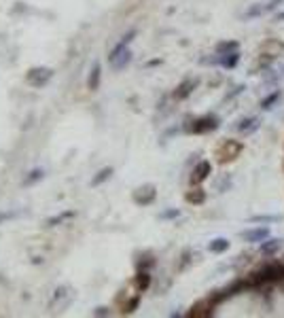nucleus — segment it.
Wrapping results in <instances>:
<instances>
[{"mask_svg":"<svg viewBox=\"0 0 284 318\" xmlns=\"http://www.w3.org/2000/svg\"><path fill=\"white\" fill-rule=\"evenodd\" d=\"M278 280H284V263H265L257 272L250 274L252 289H261L263 284L278 282Z\"/></svg>","mask_w":284,"mask_h":318,"instance_id":"1","label":"nucleus"},{"mask_svg":"<svg viewBox=\"0 0 284 318\" xmlns=\"http://www.w3.org/2000/svg\"><path fill=\"white\" fill-rule=\"evenodd\" d=\"M218 125H220V119L214 117V115H204L200 119H195V121L187 127V132L189 134H210V132H214L218 130Z\"/></svg>","mask_w":284,"mask_h":318,"instance_id":"2","label":"nucleus"},{"mask_svg":"<svg viewBox=\"0 0 284 318\" xmlns=\"http://www.w3.org/2000/svg\"><path fill=\"white\" fill-rule=\"evenodd\" d=\"M51 77H53V70L51 68H45V66H41V68H30L28 70V75H26V81L34 87V89H41V87H45L47 83L51 81Z\"/></svg>","mask_w":284,"mask_h":318,"instance_id":"3","label":"nucleus"},{"mask_svg":"<svg viewBox=\"0 0 284 318\" xmlns=\"http://www.w3.org/2000/svg\"><path fill=\"white\" fill-rule=\"evenodd\" d=\"M270 227L267 225H261V227H252V229H244V232L240 234L244 242L248 244H261L263 240H267L270 238Z\"/></svg>","mask_w":284,"mask_h":318,"instance_id":"4","label":"nucleus"},{"mask_svg":"<svg viewBox=\"0 0 284 318\" xmlns=\"http://www.w3.org/2000/svg\"><path fill=\"white\" fill-rule=\"evenodd\" d=\"M136 36H138V30H136V28H132L130 32H125V34L121 36V41L117 43V45L113 47V49H110V53H108V62H115L117 58H119V55H121L125 49H128L130 43H132Z\"/></svg>","mask_w":284,"mask_h":318,"instance_id":"5","label":"nucleus"},{"mask_svg":"<svg viewBox=\"0 0 284 318\" xmlns=\"http://www.w3.org/2000/svg\"><path fill=\"white\" fill-rule=\"evenodd\" d=\"M155 197H157V189H155V185H144V187H140V189L134 191V202H136L138 206H148V204H153Z\"/></svg>","mask_w":284,"mask_h":318,"instance_id":"6","label":"nucleus"},{"mask_svg":"<svg viewBox=\"0 0 284 318\" xmlns=\"http://www.w3.org/2000/svg\"><path fill=\"white\" fill-rule=\"evenodd\" d=\"M259 127H261V117H244L233 125V130L244 134V136H250V134H255Z\"/></svg>","mask_w":284,"mask_h":318,"instance_id":"7","label":"nucleus"},{"mask_svg":"<svg viewBox=\"0 0 284 318\" xmlns=\"http://www.w3.org/2000/svg\"><path fill=\"white\" fill-rule=\"evenodd\" d=\"M197 87H200V79H185L174 89V100H187Z\"/></svg>","mask_w":284,"mask_h":318,"instance_id":"8","label":"nucleus"},{"mask_svg":"<svg viewBox=\"0 0 284 318\" xmlns=\"http://www.w3.org/2000/svg\"><path fill=\"white\" fill-rule=\"evenodd\" d=\"M242 153V142H235V140H227L223 149L218 151V157H220V161H229V159H235Z\"/></svg>","mask_w":284,"mask_h":318,"instance_id":"9","label":"nucleus"},{"mask_svg":"<svg viewBox=\"0 0 284 318\" xmlns=\"http://www.w3.org/2000/svg\"><path fill=\"white\" fill-rule=\"evenodd\" d=\"M212 172V163L206 161V159H202L200 163L193 168V174H191V185H200V182H204Z\"/></svg>","mask_w":284,"mask_h":318,"instance_id":"10","label":"nucleus"},{"mask_svg":"<svg viewBox=\"0 0 284 318\" xmlns=\"http://www.w3.org/2000/svg\"><path fill=\"white\" fill-rule=\"evenodd\" d=\"M282 246H284V238H267V240L259 244V252L270 257V254H276L278 250H282Z\"/></svg>","mask_w":284,"mask_h":318,"instance_id":"11","label":"nucleus"},{"mask_svg":"<svg viewBox=\"0 0 284 318\" xmlns=\"http://www.w3.org/2000/svg\"><path fill=\"white\" fill-rule=\"evenodd\" d=\"M100 83H102V64L93 62V66L89 70V77H87V89L89 91H98Z\"/></svg>","mask_w":284,"mask_h":318,"instance_id":"12","label":"nucleus"},{"mask_svg":"<svg viewBox=\"0 0 284 318\" xmlns=\"http://www.w3.org/2000/svg\"><path fill=\"white\" fill-rule=\"evenodd\" d=\"M218 55V53H216ZM240 51H231V53H225V55H218V66L225 68V70H233L235 66L240 64Z\"/></svg>","mask_w":284,"mask_h":318,"instance_id":"13","label":"nucleus"},{"mask_svg":"<svg viewBox=\"0 0 284 318\" xmlns=\"http://www.w3.org/2000/svg\"><path fill=\"white\" fill-rule=\"evenodd\" d=\"M151 282H153V278H151V274H148L146 269H140V272L136 274V278H134V284H136L138 293H146L148 286H151Z\"/></svg>","mask_w":284,"mask_h":318,"instance_id":"14","label":"nucleus"},{"mask_svg":"<svg viewBox=\"0 0 284 318\" xmlns=\"http://www.w3.org/2000/svg\"><path fill=\"white\" fill-rule=\"evenodd\" d=\"M229 240L227 238H214V240H210L208 242V250L210 252H214V254H220V252H227L229 250Z\"/></svg>","mask_w":284,"mask_h":318,"instance_id":"15","label":"nucleus"},{"mask_svg":"<svg viewBox=\"0 0 284 318\" xmlns=\"http://www.w3.org/2000/svg\"><path fill=\"white\" fill-rule=\"evenodd\" d=\"M74 217H76L74 210H64V212L55 214V217H51V219H47V227H58V225H62V223H66V221L74 219Z\"/></svg>","mask_w":284,"mask_h":318,"instance_id":"16","label":"nucleus"},{"mask_svg":"<svg viewBox=\"0 0 284 318\" xmlns=\"http://www.w3.org/2000/svg\"><path fill=\"white\" fill-rule=\"evenodd\" d=\"M280 98H282V89H276V91H272V93H267L265 98L261 100V110H272L276 104L280 102Z\"/></svg>","mask_w":284,"mask_h":318,"instance_id":"17","label":"nucleus"},{"mask_svg":"<svg viewBox=\"0 0 284 318\" xmlns=\"http://www.w3.org/2000/svg\"><path fill=\"white\" fill-rule=\"evenodd\" d=\"M113 174H115V170L110 168V165H106V168H102V170L96 174V176H93V178L89 180V185H91V187H100V185H104L106 180H110V176H113Z\"/></svg>","mask_w":284,"mask_h":318,"instance_id":"18","label":"nucleus"},{"mask_svg":"<svg viewBox=\"0 0 284 318\" xmlns=\"http://www.w3.org/2000/svg\"><path fill=\"white\" fill-rule=\"evenodd\" d=\"M132 58H134V53L130 51V47H128V49H125V51H123V53H121L115 62H110V66H113V70H117V73H119V70H123L125 66H130Z\"/></svg>","mask_w":284,"mask_h":318,"instance_id":"19","label":"nucleus"},{"mask_svg":"<svg viewBox=\"0 0 284 318\" xmlns=\"http://www.w3.org/2000/svg\"><path fill=\"white\" fill-rule=\"evenodd\" d=\"M185 200H187L189 204H193V206H200V204L206 202V191L200 189V187H197V189H191V191H189V193L185 195Z\"/></svg>","mask_w":284,"mask_h":318,"instance_id":"20","label":"nucleus"},{"mask_svg":"<svg viewBox=\"0 0 284 318\" xmlns=\"http://www.w3.org/2000/svg\"><path fill=\"white\" fill-rule=\"evenodd\" d=\"M240 49V43L238 41H220L214 45V53L218 55H225V53H231V51H238Z\"/></svg>","mask_w":284,"mask_h":318,"instance_id":"21","label":"nucleus"},{"mask_svg":"<svg viewBox=\"0 0 284 318\" xmlns=\"http://www.w3.org/2000/svg\"><path fill=\"white\" fill-rule=\"evenodd\" d=\"M263 15H265V11H263V2H259V4H252V6H248V9L244 11L242 19H244V21H248V19H257V17H263Z\"/></svg>","mask_w":284,"mask_h":318,"instance_id":"22","label":"nucleus"},{"mask_svg":"<svg viewBox=\"0 0 284 318\" xmlns=\"http://www.w3.org/2000/svg\"><path fill=\"white\" fill-rule=\"evenodd\" d=\"M43 178H45V170L43 168H34V170L28 172V176H23V185L30 187V185H34V182L43 180Z\"/></svg>","mask_w":284,"mask_h":318,"instance_id":"23","label":"nucleus"},{"mask_svg":"<svg viewBox=\"0 0 284 318\" xmlns=\"http://www.w3.org/2000/svg\"><path fill=\"white\" fill-rule=\"evenodd\" d=\"M278 221H282V217L280 214H257V217H250L248 219V223H278Z\"/></svg>","mask_w":284,"mask_h":318,"instance_id":"24","label":"nucleus"},{"mask_svg":"<svg viewBox=\"0 0 284 318\" xmlns=\"http://www.w3.org/2000/svg\"><path fill=\"white\" fill-rule=\"evenodd\" d=\"M278 79H280V73H276L272 66L263 70V85H276L278 83Z\"/></svg>","mask_w":284,"mask_h":318,"instance_id":"25","label":"nucleus"},{"mask_svg":"<svg viewBox=\"0 0 284 318\" xmlns=\"http://www.w3.org/2000/svg\"><path fill=\"white\" fill-rule=\"evenodd\" d=\"M138 304H140V293H138V295H136V297H132V299L128 301V304H125V306H123V310H121V312H123V314H132V312H134V310H136V308H138Z\"/></svg>","mask_w":284,"mask_h":318,"instance_id":"26","label":"nucleus"},{"mask_svg":"<svg viewBox=\"0 0 284 318\" xmlns=\"http://www.w3.org/2000/svg\"><path fill=\"white\" fill-rule=\"evenodd\" d=\"M178 217H180V208H170V210L159 212V221H172V219H178Z\"/></svg>","mask_w":284,"mask_h":318,"instance_id":"27","label":"nucleus"},{"mask_svg":"<svg viewBox=\"0 0 284 318\" xmlns=\"http://www.w3.org/2000/svg\"><path fill=\"white\" fill-rule=\"evenodd\" d=\"M280 4H284V0H270L267 4H263V11H265V13H274Z\"/></svg>","mask_w":284,"mask_h":318,"instance_id":"28","label":"nucleus"},{"mask_svg":"<svg viewBox=\"0 0 284 318\" xmlns=\"http://www.w3.org/2000/svg\"><path fill=\"white\" fill-rule=\"evenodd\" d=\"M244 89H246V87H244V85H235V87H233V91H229V93L225 95V102H227V100H233V98H238L240 93H244Z\"/></svg>","mask_w":284,"mask_h":318,"instance_id":"29","label":"nucleus"},{"mask_svg":"<svg viewBox=\"0 0 284 318\" xmlns=\"http://www.w3.org/2000/svg\"><path fill=\"white\" fill-rule=\"evenodd\" d=\"M227 187H231V174H225V178L218 182V191H220V193H225Z\"/></svg>","mask_w":284,"mask_h":318,"instance_id":"30","label":"nucleus"},{"mask_svg":"<svg viewBox=\"0 0 284 318\" xmlns=\"http://www.w3.org/2000/svg\"><path fill=\"white\" fill-rule=\"evenodd\" d=\"M108 314H110V312H108L106 308H98L96 312H93V316H108Z\"/></svg>","mask_w":284,"mask_h":318,"instance_id":"31","label":"nucleus"},{"mask_svg":"<svg viewBox=\"0 0 284 318\" xmlns=\"http://www.w3.org/2000/svg\"><path fill=\"white\" fill-rule=\"evenodd\" d=\"M159 64H161V60H153V62H148L146 66H159Z\"/></svg>","mask_w":284,"mask_h":318,"instance_id":"32","label":"nucleus"},{"mask_svg":"<svg viewBox=\"0 0 284 318\" xmlns=\"http://www.w3.org/2000/svg\"><path fill=\"white\" fill-rule=\"evenodd\" d=\"M276 19H278V21H284V11H282V13H278V15H276Z\"/></svg>","mask_w":284,"mask_h":318,"instance_id":"33","label":"nucleus"},{"mask_svg":"<svg viewBox=\"0 0 284 318\" xmlns=\"http://www.w3.org/2000/svg\"><path fill=\"white\" fill-rule=\"evenodd\" d=\"M280 79H284V64H282V68H280Z\"/></svg>","mask_w":284,"mask_h":318,"instance_id":"34","label":"nucleus"}]
</instances>
